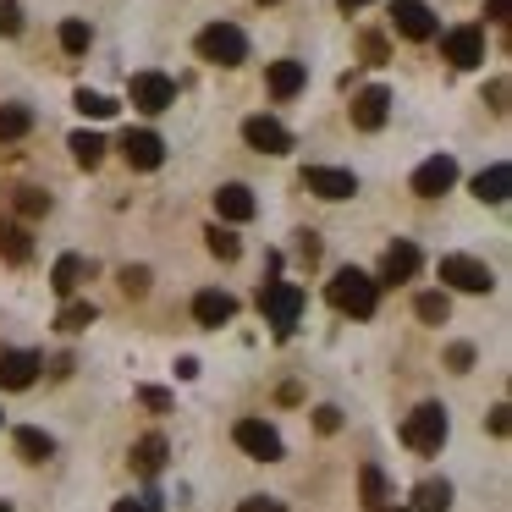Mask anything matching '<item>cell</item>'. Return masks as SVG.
I'll list each match as a JSON object with an SVG mask.
<instances>
[{
    "label": "cell",
    "mask_w": 512,
    "mask_h": 512,
    "mask_svg": "<svg viewBox=\"0 0 512 512\" xmlns=\"http://www.w3.org/2000/svg\"><path fill=\"white\" fill-rule=\"evenodd\" d=\"M12 441H17V457H23V463H45V457H56V441H50L45 430H34V424H23Z\"/></svg>",
    "instance_id": "25"
},
{
    "label": "cell",
    "mask_w": 512,
    "mask_h": 512,
    "mask_svg": "<svg viewBox=\"0 0 512 512\" xmlns=\"http://www.w3.org/2000/svg\"><path fill=\"white\" fill-rule=\"evenodd\" d=\"M138 402L155 408V413H171V391H160V386H144V391H138Z\"/></svg>",
    "instance_id": "37"
},
{
    "label": "cell",
    "mask_w": 512,
    "mask_h": 512,
    "mask_svg": "<svg viewBox=\"0 0 512 512\" xmlns=\"http://www.w3.org/2000/svg\"><path fill=\"white\" fill-rule=\"evenodd\" d=\"M358 6H369V0H342V12H358Z\"/></svg>",
    "instance_id": "45"
},
{
    "label": "cell",
    "mask_w": 512,
    "mask_h": 512,
    "mask_svg": "<svg viewBox=\"0 0 512 512\" xmlns=\"http://www.w3.org/2000/svg\"><path fill=\"white\" fill-rule=\"evenodd\" d=\"M452 182H457V160L452 155H430L419 171H413V193H419V199H441Z\"/></svg>",
    "instance_id": "15"
},
{
    "label": "cell",
    "mask_w": 512,
    "mask_h": 512,
    "mask_svg": "<svg viewBox=\"0 0 512 512\" xmlns=\"http://www.w3.org/2000/svg\"><path fill=\"white\" fill-rule=\"evenodd\" d=\"M61 50H67V56H83V50H89V23H83V17H67V23H61Z\"/></svg>",
    "instance_id": "32"
},
{
    "label": "cell",
    "mask_w": 512,
    "mask_h": 512,
    "mask_svg": "<svg viewBox=\"0 0 512 512\" xmlns=\"http://www.w3.org/2000/svg\"><path fill=\"white\" fill-rule=\"evenodd\" d=\"M100 320L94 314V303H67V309L56 314V331H67V336H78V331H89V325Z\"/></svg>",
    "instance_id": "30"
},
{
    "label": "cell",
    "mask_w": 512,
    "mask_h": 512,
    "mask_svg": "<svg viewBox=\"0 0 512 512\" xmlns=\"http://www.w3.org/2000/svg\"><path fill=\"white\" fill-rule=\"evenodd\" d=\"M358 501H364L369 512H386V474H380V463L358 468Z\"/></svg>",
    "instance_id": "26"
},
{
    "label": "cell",
    "mask_w": 512,
    "mask_h": 512,
    "mask_svg": "<svg viewBox=\"0 0 512 512\" xmlns=\"http://www.w3.org/2000/svg\"><path fill=\"white\" fill-rule=\"evenodd\" d=\"M67 149H72V160H78L83 171H94V166L105 160V138H100V133H72Z\"/></svg>",
    "instance_id": "28"
},
{
    "label": "cell",
    "mask_w": 512,
    "mask_h": 512,
    "mask_svg": "<svg viewBox=\"0 0 512 512\" xmlns=\"http://www.w3.org/2000/svg\"><path fill=\"white\" fill-rule=\"evenodd\" d=\"M122 292H127V298H144V292H149V265H127L122 270Z\"/></svg>",
    "instance_id": "36"
},
{
    "label": "cell",
    "mask_w": 512,
    "mask_h": 512,
    "mask_svg": "<svg viewBox=\"0 0 512 512\" xmlns=\"http://www.w3.org/2000/svg\"><path fill=\"white\" fill-rule=\"evenodd\" d=\"M485 100H490V111L501 116V111H507V83L496 78V83H490V89H485Z\"/></svg>",
    "instance_id": "42"
},
{
    "label": "cell",
    "mask_w": 512,
    "mask_h": 512,
    "mask_svg": "<svg viewBox=\"0 0 512 512\" xmlns=\"http://www.w3.org/2000/svg\"><path fill=\"white\" fill-rule=\"evenodd\" d=\"M0 512H12V501H0Z\"/></svg>",
    "instance_id": "46"
},
{
    "label": "cell",
    "mask_w": 512,
    "mask_h": 512,
    "mask_svg": "<svg viewBox=\"0 0 512 512\" xmlns=\"http://www.w3.org/2000/svg\"><path fill=\"white\" fill-rule=\"evenodd\" d=\"M446 364H452V369H457V375H463V369H468V364H474V347H463V342H457V347H452V353H446Z\"/></svg>",
    "instance_id": "41"
},
{
    "label": "cell",
    "mask_w": 512,
    "mask_h": 512,
    "mask_svg": "<svg viewBox=\"0 0 512 512\" xmlns=\"http://www.w3.org/2000/svg\"><path fill=\"white\" fill-rule=\"evenodd\" d=\"M265 83H270L276 100H292V94H303V83H309V67H303V61H270Z\"/></svg>",
    "instance_id": "19"
},
{
    "label": "cell",
    "mask_w": 512,
    "mask_h": 512,
    "mask_svg": "<svg viewBox=\"0 0 512 512\" xmlns=\"http://www.w3.org/2000/svg\"><path fill=\"white\" fill-rule=\"evenodd\" d=\"M0 419H6V413H0Z\"/></svg>",
    "instance_id": "49"
},
{
    "label": "cell",
    "mask_w": 512,
    "mask_h": 512,
    "mask_svg": "<svg viewBox=\"0 0 512 512\" xmlns=\"http://www.w3.org/2000/svg\"><path fill=\"white\" fill-rule=\"evenodd\" d=\"M78 105L83 116H94V122H105V116H116V100H105V94H94V89H78Z\"/></svg>",
    "instance_id": "33"
},
{
    "label": "cell",
    "mask_w": 512,
    "mask_h": 512,
    "mask_svg": "<svg viewBox=\"0 0 512 512\" xmlns=\"http://www.w3.org/2000/svg\"><path fill=\"white\" fill-rule=\"evenodd\" d=\"M485 12H490V23H507V0H485Z\"/></svg>",
    "instance_id": "43"
},
{
    "label": "cell",
    "mask_w": 512,
    "mask_h": 512,
    "mask_svg": "<svg viewBox=\"0 0 512 512\" xmlns=\"http://www.w3.org/2000/svg\"><path fill=\"white\" fill-rule=\"evenodd\" d=\"M111 512H144V507H138V501H116Z\"/></svg>",
    "instance_id": "44"
},
{
    "label": "cell",
    "mask_w": 512,
    "mask_h": 512,
    "mask_svg": "<svg viewBox=\"0 0 512 512\" xmlns=\"http://www.w3.org/2000/svg\"><path fill=\"white\" fill-rule=\"evenodd\" d=\"M232 441L243 446L248 457H259V463H276L281 452H287V446H281V435L270 430L265 419H237V430H232Z\"/></svg>",
    "instance_id": "9"
},
{
    "label": "cell",
    "mask_w": 512,
    "mask_h": 512,
    "mask_svg": "<svg viewBox=\"0 0 512 512\" xmlns=\"http://www.w3.org/2000/svg\"><path fill=\"white\" fill-rule=\"evenodd\" d=\"M204 248H210V254L221 259V265H232V259L243 254V243H237V237L226 232V226H210V232H204Z\"/></svg>",
    "instance_id": "31"
},
{
    "label": "cell",
    "mask_w": 512,
    "mask_h": 512,
    "mask_svg": "<svg viewBox=\"0 0 512 512\" xmlns=\"http://www.w3.org/2000/svg\"><path fill=\"white\" fill-rule=\"evenodd\" d=\"M193 320L199 325H232L237 320V298L232 292H199V298H193Z\"/></svg>",
    "instance_id": "18"
},
{
    "label": "cell",
    "mask_w": 512,
    "mask_h": 512,
    "mask_svg": "<svg viewBox=\"0 0 512 512\" xmlns=\"http://www.w3.org/2000/svg\"><path fill=\"white\" fill-rule=\"evenodd\" d=\"M507 188H512V171L501 166V160L474 177V199H479V204H507Z\"/></svg>",
    "instance_id": "21"
},
{
    "label": "cell",
    "mask_w": 512,
    "mask_h": 512,
    "mask_svg": "<svg viewBox=\"0 0 512 512\" xmlns=\"http://www.w3.org/2000/svg\"><path fill=\"white\" fill-rule=\"evenodd\" d=\"M17 34H23V6L0 0V39H17Z\"/></svg>",
    "instance_id": "35"
},
{
    "label": "cell",
    "mask_w": 512,
    "mask_h": 512,
    "mask_svg": "<svg viewBox=\"0 0 512 512\" xmlns=\"http://www.w3.org/2000/svg\"><path fill=\"white\" fill-rule=\"evenodd\" d=\"M237 512H287L276 496H248V501H237Z\"/></svg>",
    "instance_id": "39"
},
{
    "label": "cell",
    "mask_w": 512,
    "mask_h": 512,
    "mask_svg": "<svg viewBox=\"0 0 512 512\" xmlns=\"http://www.w3.org/2000/svg\"><path fill=\"white\" fill-rule=\"evenodd\" d=\"M419 265H424V259H419V248H413L408 237H402V243H391V248H386V265H380V287L413 281V276H419Z\"/></svg>",
    "instance_id": "16"
},
{
    "label": "cell",
    "mask_w": 512,
    "mask_h": 512,
    "mask_svg": "<svg viewBox=\"0 0 512 512\" xmlns=\"http://www.w3.org/2000/svg\"><path fill=\"white\" fill-rule=\"evenodd\" d=\"M325 298H331L336 314H353V320H369L380 309V281L364 276V270H336L325 281Z\"/></svg>",
    "instance_id": "1"
},
{
    "label": "cell",
    "mask_w": 512,
    "mask_h": 512,
    "mask_svg": "<svg viewBox=\"0 0 512 512\" xmlns=\"http://www.w3.org/2000/svg\"><path fill=\"white\" fill-rule=\"evenodd\" d=\"M166 452H171L166 435H144V441H133V468H138L144 479H155L160 468H166Z\"/></svg>",
    "instance_id": "23"
},
{
    "label": "cell",
    "mask_w": 512,
    "mask_h": 512,
    "mask_svg": "<svg viewBox=\"0 0 512 512\" xmlns=\"http://www.w3.org/2000/svg\"><path fill=\"white\" fill-rule=\"evenodd\" d=\"M28 133H34V111L28 105H0V144H17Z\"/></svg>",
    "instance_id": "27"
},
{
    "label": "cell",
    "mask_w": 512,
    "mask_h": 512,
    "mask_svg": "<svg viewBox=\"0 0 512 512\" xmlns=\"http://www.w3.org/2000/svg\"><path fill=\"white\" fill-rule=\"evenodd\" d=\"M391 23H397V34L413 39V45L435 39V12L424 6V0H391Z\"/></svg>",
    "instance_id": "11"
},
{
    "label": "cell",
    "mask_w": 512,
    "mask_h": 512,
    "mask_svg": "<svg viewBox=\"0 0 512 512\" xmlns=\"http://www.w3.org/2000/svg\"><path fill=\"white\" fill-rule=\"evenodd\" d=\"M391 116V89H380V83H369V89L353 94V127L358 133H380Z\"/></svg>",
    "instance_id": "12"
},
{
    "label": "cell",
    "mask_w": 512,
    "mask_h": 512,
    "mask_svg": "<svg viewBox=\"0 0 512 512\" xmlns=\"http://www.w3.org/2000/svg\"><path fill=\"white\" fill-rule=\"evenodd\" d=\"M303 188H309L314 199H325V204H342V199L358 193V177L353 171H336V166H303Z\"/></svg>",
    "instance_id": "7"
},
{
    "label": "cell",
    "mask_w": 512,
    "mask_h": 512,
    "mask_svg": "<svg viewBox=\"0 0 512 512\" xmlns=\"http://www.w3.org/2000/svg\"><path fill=\"white\" fill-rule=\"evenodd\" d=\"M446 507H452V485H446V479H419V485H413L408 512H446Z\"/></svg>",
    "instance_id": "24"
},
{
    "label": "cell",
    "mask_w": 512,
    "mask_h": 512,
    "mask_svg": "<svg viewBox=\"0 0 512 512\" xmlns=\"http://www.w3.org/2000/svg\"><path fill=\"white\" fill-rule=\"evenodd\" d=\"M122 160L133 171H160V160H166V144H160V133H144V127H127L122 133Z\"/></svg>",
    "instance_id": "14"
},
{
    "label": "cell",
    "mask_w": 512,
    "mask_h": 512,
    "mask_svg": "<svg viewBox=\"0 0 512 512\" xmlns=\"http://www.w3.org/2000/svg\"><path fill=\"white\" fill-rule=\"evenodd\" d=\"M193 50H199V61H210V67H243L248 61V34L232 23H210L199 39H193Z\"/></svg>",
    "instance_id": "4"
},
{
    "label": "cell",
    "mask_w": 512,
    "mask_h": 512,
    "mask_svg": "<svg viewBox=\"0 0 512 512\" xmlns=\"http://www.w3.org/2000/svg\"><path fill=\"white\" fill-rule=\"evenodd\" d=\"M243 144L259 149V155H287L292 133L276 122V116H248V122H243Z\"/></svg>",
    "instance_id": "13"
},
{
    "label": "cell",
    "mask_w": 512,
    "mask_h": 512,
    "mask_svg": "<svg viewBox=\"0 0 512 512\" xmlns=\"http://www.w3.org/2000/svg\"><path fill=\"white\" fill-rule=\"evenodd\" d=\"M446 435H452V424H446V408L441 402H419V408L402 419V446L419 457H435L446 446Z\"/></svg>",
    "instance_id": "2"
},
{
    "label": "cell",
    "mask_w": 512,
    "mask_h": 512,
    "mask_svg": "<svg viewBox=\"0 0 512 512\" xmlns=\"http://www.w3.org/2000/svg\"><path fill=\"white\" fill-rule=\"evenodd\" d=\"M413 314H419L424 325H446V314H452V298H446V292H419V298H413Z\"/></svg>",
    "instance_id": "29"
},
{
    "label": "cell",
    "mask_w": 512,
    "mask_h": 512,
    "mask_svg": "<svg viewBox=\"0 0 512 512\" xmlns=\"http://www.w3.org/2000/svg\"><path fill=\"white\" fill-rule=\"evenodd\" d=\"M259 314L270 320L276 336H292V325H298V314H303V287L298 281H265V287H259Z\"/></svg>",
    "instance_id": "3"
},
{
    "label": "cell",
    "mask_w": 512,
    "mask_h": 512,
    "mask_svg": "<svg viewBox=\"0 0 512 512\" xmlns=\"http://www.w3.org/2000/svg\"><path fill=\"white\" fill-rule=\"evenodd\" d=\"M83 276H89V259H83V254H61L56 270H50V287H56L61 298H72V292L83 287Z\"/></svg>",
    "instance_id": "22"
},
{
    "label": "cell",
    "mask_w": 512,
    "mask_h": 512,
    "mask_svg": "<svg viewBox=\"0 0 512 512\" xmlns=\"http://www.w3.org/2000/svg\"><path fill=\"white\" fill-rule=\"evenodd\" d=\"M314 430L336 435V430H342V413H336V408H314Z\"/></svg>",
    "instance_id": "38"
},
{
    "label": "cell",
    "mask_w": 512,
    "mask_h": 512,
    "mask_svg": "<svg viewBox=\"0 0 512 512\" xmlns=\"http://www.w3.org/2000/svg\"><path fill=\"white\" fill-rule=\"evenodd\" d=\"M391 512H408V507H391Z\"/></svg>",
    "instance_id": "47"
},
{
    "label": "cell",
    "mask_w": 512,
    "mask_h": 512,
    "mask_svg": "<svg viewBox=\"0 0 512 512\" xmlns=\"http://www.w3.org/2000/svg\"><path fill=\"white\" fill-rule=\"evenodd\" d=\"M265 6H276V0H265Z\"/></svg>",
    "instance_id": "48"
},
{
    "label": "cell",
    "mask_w": 512,
    "mask_h": 512,
    "mask_svg": "<svg viewBox=\"0 0 512 512\" xmlns=\"http://www.w3.org/2000/svg\"><path fill=\"white\" fill-rule=\"evenodd\" d=\"M441 281L457 292H490L496 287V276H490L485 259H468V254H446L441 259Z\"/></svg>",
    "instance_id": "5"
},
{
    "label": "cell",
    "mask_w": 512,
    "mask_h": 512,
    "mask_svg": "<svg viewBox=\"0 0 512 512\" xmlns=\"http://www.w3.org/2000/svg\"><path fill=\"white\" fill-rule=\"evenodd\" d=\"M0 259H6V265H28V259H34V237H28V226L0 221Z\"/></svg>",
    "instance_id": "20"
},
{
    "label": "cell",
    "mask_w": 512,
    "mask_h": 512,
    "mask_svg": "<svg viewBox=\"0 0 512 512\" xmlns=\"http://www.w3.org/2000/svg\"><path fill=\"white\" fill-rule=\"evenodd\" d=\"M17 210H23L28 221H39V215L50 210V193H39V188H17Z\"/></svg>",
    "instance_id": "34"
},
{
    "label": "cell",
    "mask_w": 512,
    "mask_h": 512,
    "mask_svg": "<svg viewBox=\"0 0 512 512\" xmlns=\"http://www.w3.org/2000/svg\"><path fill=\"white\" fill-rule=\"evenodd\" d=\"M39 369H45L39 353H28V347H6V353H0V391H28L39 380Z\"/></svg>",
    "instance_id": "10"
},
{
    "label": "cell",
    "mask_w": 512,
    "mask_h": 512,
    "mask_svg": "<svg viewBox=\"0 0 512 512\" xmlns=\"http://www.w3.org/2000/svg\"><path fill=\"white\" fill-rule=\"evenodd\" d=\"M441 50H446V61H452L457 72H474L479 61H485V28H479V23H463V28H452Z\"/></svg>",
    "instance_id": "8"
},
{
    "label": "cell",
    "mask_w": 512,
    "mask_h": 512,
    "mask_svg": "<svg viewBox=\"0 0 512 512\" xmlns=\"http://www.w3.org/2000/svg\"><path fill=\"white\" fill-rule=\"evenodd\" d=\"M127 94H133V105L144 116H160V111H171V105H177V83H171L166 72H138Z\"/></svg>",
    "instance_id": "6"
},
{
    "label": "cell",
    "mask_w": 512,
    "mask_h": 512,
    "mask_svg": "<svg viewBox=\"0 0 512 512\" xmlns=\"http://www.w3.org/2000/svg\"><path fill=\"white\" fill-rule=\"evenodd\" d=\"M254 193L243 188V182H226L221 193H215V215H221V221H232V226H243V221H254Z\"/></svg>",
    "instance_id": "17"
},
{
    "label": "cell",
    "mask_w": 512,
    "mask_h": 512,
    "mask_svg": "<svg viewBox=\"0 0 512 512\" xmlns=\"http://www.w3.org/2000/svg\"><path fill=\"white\" fill-rule=\"evenodd\" d=\"M507 413H512L507 402H496V408H490V435H507V430H512V419H507Z\"/></svg>",
    "instance_id": "40"
}]
</instances>
